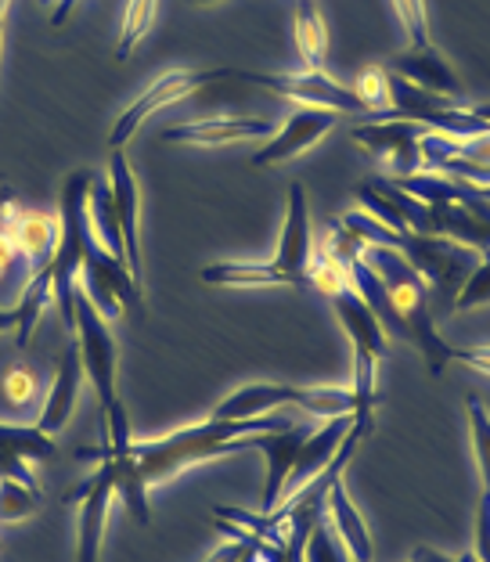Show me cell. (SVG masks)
<instances>
[{
	"label": "cell",
	"mask_w": 490,
	"mask_h": 562,
	"mask_svg": "<svg viewBox=\"0 0 490 562\" xmlns=\"http://www.w3.org/2000/svg\"><path fill=\"white\" fill-rule=\"evenodd\" d=\"M286 426H289V418H278V415L205 418L156 440H134L131 418H120L101 429V447H105L115 465V497H120L126 513L134 516V522L148 527L152 522L148 491L156 487V483L180 476V472L191 465L213 462V458L256 451V440H260L264 432H275Z\"/></svg>",
	"instance_id": "cell-1"
},
{
	"label": "cell",
	"mask_w": 490,
	"mask_h": 562,
	"mask_svg": "<svg viewBox=\"0 0 490 562\" xmlns=\"http://www.w3.org/2000/svg\"><path fill=\"white\" fill-rule=\"evenodd\" d=\"M314 257L311 246V202L300 181L289 184L286 224H281L278 249L270 260H224L202 267V281L213 289H256V285H307V263Z\"/></svg>",
	"instance_id": "cell-2"
},
{
	"label": "cell",
	"mask_w": 490,
	"mask_h": 562,
	"mask_svg": "<svg viewBox=\"0 0 490 562\" xmlns=\"http://www.w3.org/2000/svg\"><path fill=\"white\" fill-rule=\"evenodd\" d=\"M365 263L379 274L386 296H390L397 317L404 325V336L415 342L419 353L425 357L430 375H441L444 364L450 361V342L441 339V331L433 325L430 314V285L425 278L404 260V252H397L390 246H365Z\"/></svg>",
	"instance_id": "cell-3"
},
{
	"label": "cell",
	"mask_w": 490,
	"mask_h": 562,
	"mask_svg": "<svg viewBox=\"0 0 490 562\" xmlns=\"http://www.w3.org/2000/svg\"><path fill=\"white\" fill-rule=\"evenodd\" d=\"M73 339L80 347L83 375L94 386V397L101 404V426L115 418H126V407L120 401V386H115V372H120V350H115V336L109 328V317L90 303L87 292L76 285L73 292Z\"/></svg>",
	"instance_id": "cell-4"
},
{
	"label": "cell",
	"mask_w": 490,
	"mask_h": 562,
	"mask_svg": "<svg viewBox=\"0 0 490 562\" xmlns=\"http://www.w3.org/2000/svg\"><path fill=\"white\" fill-rule=\"evenodd\" d=\"M278 407H300L311 418L354 415V386H286V382H253L216 404L210 418H264Z\"/></svg>",
	"instance_id": "cell-5"
},
{
	"label": "cell",
	"mask_w": 490,
	"mask_h": 562,
	"mask_svg": "<svg viewBox=\"0 0 490 562\" xmlns=\"http://www.w3.org/2000/svg\"><path fill=\"white\" fill-rule=\"evenodd\" d=\"M87 462H98V469L80 483L76 491H69L66 502L76 505V562H101V541H105V519L115 497V465L105 447L94 451H80Z\"/></svg>",
	"instance_id": "cell-6"
},
{
	"label": "cell",
	"mask_w": 490,
	"mask_h": 562,
	"mask_svg": "<svg viewBox=\"0 0 490 562\" xmlns=\"http://www.w3.org/2000/svg\"><path fill=\"white\" fill-rule=\"evenodd\" d=\"M224 80L260 87V91L296 101L311 109H332V112H368L365 101L354 94V87L335 83L328 72H253V69H224Z\"/></svg>",
	"instance_id": "cell-7"
},
{
	"label": "cell",
	"mask_w": 490,
	"mask_h": 562,
	"mask_svg": "<svg viewBox=\"0 0 490 562\" xmlns=\"http://www.w3.org/2000/svg\"><path fill=\"white\" fill-rule=\"evenodd\" d=\"M213 83H227L224 69H174V72H163L131 109H123V116L115 120L112 134H109V148H126V140L137 134V126L145 123L152 112L174 105V101H185L191 94H202L205 87H213Z\"/></svg>",
	"instance_id": "cell-8"
},
{
	"label": "cell",
	"mask_w": 490,
	"mask_h": 562,
	"mask_svg": "<svg viewBox=\"0 0 490 562\" xmlns=\"http://www.w3.org/2000/svg\"><path fill=\"white\" fill-rule=\"evenodd\" d=\"M422 131L425 126L404 120H368L350 126V137L357 148H365L382 166V177L404 181V177L422 170V151H419Z\"/></svg>",
	"instance_id": "cell-9"
},
{
	"label": "cell",
	"mask_w": 490,
	"mask_h": 562,
	"mask_svg": "<svg viewBox=\"0 0 490 562\" xmlns=\"http://www.w3.org/2000/svg\"><path fill=\"white\" fill-rule=\"evenodd\" d=\"M80 289L87 292L90 303H94L105 317H120L126 306H141V296H145V289L131 278L126 263L109 257V252L98 246L94 232H90L87 246H83Z\"/></svg>",
	"instance_id": "cell-10"
},
{
	"label": "cell",
	"mask_w": 490,
	"mask_h": 562,
	"mask_svg": "<svg viewBox=\"0 0 490 562\" xmlns=\"http://www.w3.org/2000/svg\"><path fill=\"white\" fill-rule=\"evenodd\" d=\"M0 232L11 238V246H15L19 260L25 267V274H36L51 263V257H55L62 227H58L55 216L25 210L19 199L8 195L4 213H0Z\"/></svg>",
	"instance_id": "cell-11"
},
{
	"label": "cell",
	"mask_w": 490,
	"mask_h": 562,
	"mask_svg": "<svg viewBox=\"0 0 490 562\" xmlns=\"http://www.w3.org/2000/svg\"><path fill=\"white\" fill-rule=\"evenodd\" d=\"M109 188L115 199V221H120V235H123L126 271L145 289V267H141V188L123 148H112L109 156Z\"/></svg>",
	"instance_id": "cell-12"
},
{
	"label": "cell",
	"mask_w": 490,
	"mask_h": 562,
	"mask_svg": "<svg viewBox=\"0 0 490 562\" xmlns=\"http://www.w3.org/2000/svg\"><path fill=\"white\" fill-rule=\"evenodd\" d=\"M335 123H339V112L300 105L275 134L267 137V145L253 156V166H278V162H289L296 156H303V151L314 148Z\"/></svg>",
	"instance_id": "cell-13"
},
{
	"label": "cell",
	"mask_w": 490,
	"mask_h": 562,
	"mask_svg": "<svg viewBox=\"0 0 490 562\" xmlns=\"http://www.w3.org/2000/svg\"><path fill=\"white\" fill-rule=\"evenodd\" d=\"M278 126L267 116H202V120H188V123H174L163 131L166 145H191V148H216V145H231V140H249V137H270Z\"/></svg>",
	"instance_id": "cell-14"
},
{
	"label": "cell",
	"mask_w": 490,
	"mask_h": 562,
	"mask_svg": "<svg viewBox=\"0 0 490 562\" xmlns=\"http://www.w3.org/2000/svg\"><path fill=\"white\" fill-rule=\"evenodd\" d=\"M350 426H354V415H339V418H325V426L321 429H311V437H307L300 447V458H296V469L286 480L281 502L292 494H300L307 483H311L314 476H321V472L335 462V454H339V447L346 440V432H350Z\"/></svg>",
	"instance_id": "cell-15"
},
{
	"label": "cell",
	"mask_w": 490,
	"mask_h": 562,
	"mask_svg": "<svg viewBox=\"0 0 490 562\" xmlns=\"http://www.w3.org/2000/svg\"><path fill=\"white\" fill-rule=\"evenodd\" d=\"M390 72L404 76L408 83H415L425 94L444 98V101H458L461 105V80L455 76V69H450V61L433 44L408 47L404 55H393Z\"/></svg>",
	"instance_id": "cell-16"
},
{
	"label": "cell",
	"mask_w": 490,
	"mask_h": 562,
	"mask_svg": "<svg viewBox=\"0 0 490 562\" xmlns=\"http://www.w3.org/2000/svg\"><path fill=\"white\" fill-rule=\"evenodd\" d=\"M307 437H311V426L289 422L286 429L264 432V437L256 440V451H264V458H267V487H264L260 513H270V508L281 502V491H286V480L296 469V458H300V447Z\"/></svg>",
	"instance_id": "cell-17"
},
{
	"label": "cell",
	"mask_w": 490,
	"mask_h": 562,
	"mask_svg": "<svg viewBox=\"0 0 490 562\" xmlns=\"http://www.w3.org/2000/svg\"><path fill=\"white\" fill-rule=\"evenodd\" d=\"M80 390H83V361H80V347H76V339H69L66 353H62L58 372H55V379H51L41 418H36V426H41L47 437H58L62 426L73 418L76 401H80Z\"/></svg>",
	"instance_id": "cell-18"
},
{
	"label": "cell",
	"mask_w": 490,
	"mask_h": 562,
	"mask_svg": "<svg viewBox=\"0 0 490 562\" xmlns=\"http://www.w3.org/2000/svg\"><path fill=\"white\" fill-rule=\"evenodd\" d=\"M335 317L346 328V336L354 342V357H371V361H382L390 353V339H386V328L376 314L368 311V303L357 296V292L346 285L335 296H328Z\"/></svg>",
	"instance_id": "cell-19"
},
{
	"label": "cell",
	"mask_w": 490,
	"mask_h": 562,
	"mask_svg": "<svg viewBox=\"0 0 490 562\" xmlns=\"http://www.w3.org/2000/svg\"><path fill=\"white\" fill-rule=\"evenodd\" d=\"M325 513H328V522H332L335 538L343 541L346 555H350V562H371V533L365 527V519H360L357 505L350 502V494H346L343 476L328 487Z\"/></svg>",
	"instance_id": "cell-20"
},
{
	"label": "cell",
	"mask_w": 490,
	"mask_h": 562,
	"mask_svg": "<svg viewBox=\"0 0 490 562\" xmlns=\"http://www.w3.org/2000/svg\"><path fill=\"white\" fill-rule=\"evenodd\" d=\"M292 41L296 50L303 58V69L307 72H325V61H328V30H325V19L314 0H296V11H292Z\"/></svg>",
	"instance_id": "cell-21"
},
{
	"label": "cell",
	"mask_w": 490,
	"mask_h": 562,
	"mask_svg": "<svg viewBox=\"0 0 490 562\" xmlns=\"http://www.w3.org/2000/svg\"><path fill=\"white\" fill-rule=\"evenodd\" d=\"M87 216H90V232H94L98 246L109 252V257L126 263L123 252V235H120V221H115V199L109 188V177L94 173V184H90V199H87Z\"/></svg>",
	"instance_id": "cell-22"
},
{
	"label": "cell",
	"mask_w": 490,
	"mask_h": 562,
	"mask_svg": "<svg viewBox=\"0 0 490 562\" xmlns=\"http://www.w3.org/2000/svg\"><path fill=\"white\" fill-rule=\"evenodd\" d=\"M47 306H51V267L30 274V285H25L22 300L15 306V314H19L15 342H19V347H25V342L33 339V331H36V325H41V317H44Z\"/></svg>",
	"instance_id": "cell-23"
},
{
	"label": "cell",
	"mask_w": 490,
	"mask_h": 562,
	"mask_svg": "<svg viewBox=\"0 0 490 562\" xmlns=\"http://www.w3.org/2000/svg\"><path fill=\"white\" fill-rule=\"evenodd\" d=\"M0 447H8V451L22 454L25 462H47V458L58 454V443L55 437H47V432L36 426H19V422H0Z\"/></svg>",
	"instance_id": "cell-24"
},
{
	"label": "cell",
	"mask_w": 490,
	"mask_h": 562,
	"mask_svg": "<svg viewBox=\"0 0 490 562\" xmlns=\"http://www.w3.org/2000/svg\"><path fill=\"white\" fill-rule=\"evenodd\" d=\"M156 8H159V0H126L120 44H115V58H120V61L131 58V50L137 47V41L148 33L152 19H156Z\"/></svg>",
	"instance_id": "cell-25"
},
{
	"label": "cell",
	"mask_w": 490,
	"mask_h": 562,
	"mask_svg": "<svg viewBox=\"0 0 490 562\" xmlns=\"http://www.w3.org/2000/svg\"><path fill=\"white\" fill-rule=\"evenodd\" d=\"M41 508V487L0 480V522H22Z\"/></svg>",
	"instance_id": "cell-26"
},
{
	"label": "cell",
	"mask_w": 490,
	"mask_h": 562,
	"mask_svg": "<svg viewBox=\"0 0 490 562\" xmlns=\"http://www.w3.org/2000/svg\"><path fill=\"white\" fill-rule=\"evenodd\" d=\"M469 437H472L476 465H480L483 494H490V412L480 397H469Z\"/></svg>",
	"instance_id": "cell-27"
},
{
	"label": "cell",
	"mask_w": 490,
	"mask_h": 562,
	"mask_svg": "<svg viewBox=\"0 0 490 562\" xmlns=\"http://www.w3.org/2000/svg\"><path fill=\"white\" fill-rule=\"evenodd\" d=\"M303 562H350L346 559V548L343 541L335 538V530H332V522L321 516L311 533H307V541H303Z\"/></svg>",
	"instance_id": "cell-28"
},
{
	"label": "cell",
	"mask_w": 490,
	"mask_h": 562,
	"mask_svg": "<svg viewBox=\"0 0 490 562\" xmlns=\"http://www.w3.org/2000/svg\"><path fill=\"white\" fill-rule=\"evenodd\" d=\"M490 303V252H480V260L455 292V311H472V306Z\"/></svg>",
	"instance_id": "cell-29"
},
{
	"label": "cell",
	"mask_w": 490,
	"mask_h": 562,
	"mask_svg": "<svg viewBox=\"0 0 490 562\" xmlns=\"http://www.w3.org/2000/svg\"><path fill=\"white\" fill-rule=\"evenodd\" d=\"M397 22L404 30V41L411 47L430 44V15H425V0H393Z\"/></svg>",
	"instance_id": "cell-30"
},
{
	"label": "cell",
	"mask_w": 490,
	"mask_h": 562,
	"mask_svg": "<svg viewBox=\"0 0 490 562\" xmlns=\"http://www.w3.org/2000/svg\"><path fill=\"white\" fill-rule=\"evenodd\" d=\"M386 69L379 66H368V69H360V76L350 83L354 87V94L365 101V109L368 112H382L386 109Z\"/></svg>",
	"instance_id": "cell-31"
},
{
	"label": "cell",
	"mask_w": 490,
	"mask_h": 562,
	"mask_svg": "<svg viewBox=\"0 0 490 562\" xmlns=\"http://www.w3.org/2000/svg\"><path fill=\"white\" fill-rule=\"evenodd\" d=\"M4 393H8L11 404L25 407L36 397V375L30 372V368H15V372H8V379H4Z\"/></svg>",
	"instance_id": "cell-32"
},
{
	"label": "cell",
	"mask_w": 490,
	"mask_h": 562,
	"mask_svg": "<svg viewBox=\"0 0 490 562\" xmlns=\"http://www.w3.org/2000/svg\"><path fill=\"white\" fill-rule=\"evenodd\" d=\"M0 480H15V483H25V487H41L33 476L30 462H25L22 454L8 451V447H0Z\"/></svg>",
	"instance_id": "cell-33"
},
{
	"label": "cell",
	"mask_w": 490,
	"mask_h": 562,
	"mask_svg": "<svg viewBox=\"0 0 490 562\" xmlns=\"http://www.w3.org/2000/svg\"><path fill=\"white\" fill-rule=\"evenodd\" d=\"M450 361H461L480 375H490V342H472V347H450Z\"/></svg>",
	"instance_id": "cell-34"
},
{
	"label": "cell",
	"mask_w": 490,
	"mask_h": 562,
	"mask_svg": "<svg viewBox=\"0 0 490 562\" xmlns=\"http://www.w3.org/2000/svg\"><path fill=\"white\" fill-rule=\"evenodd\" d=\"M480 562H490V494L480 497V508H476V552Z\"/></svg>",
	"instance_id": "cell-35"
},
{
	"label": "cell",
	"mask_w": 490,
	"mask_h": 562,
	"mask_svg": "<svg viewBox=\"0 0 490 562\" xmlns=\"http://www.w3.org/2000/svg\"><path fill=\"white\" fill-rule=\"evenodd\" d=\"M238 562H281V548L260 538H249V548H245V555Z\"/></svg>",
	"instance_id": "cell-36"
},
{
	"label": "cell",
	"mask_w": 490,
	"mask_h": 562,
	"mask_svg": "<svg viewBox=\"0 0 490 562\" xmlns=\"http://www.w3.org/2000/svg\"><path fill=\"white\" fill-rule=\"evenodd\" d=\"M245 548H249V538H231V541H224L221 548H216V552L205 562H238L245 555Z\"/></svg>",
	"instance_id": "cell-37"
},
{
	"label": "cell",
	"mask_w": 490,
	"mask_h": 562,
	"mask_svg": "<svg viewBox=\"0 0 490 562\" xmlns=\"http://www.w3.org/2000/svg\"><path fill=\"white\" fill-rule=\"evenodd\" d=\"M415 562H458V559H450L444 552H433V548H419L415 552Z\"/></svg>",
	"instance_id": "cell-38"
},
{
	"label": "cell",
	"mask_w": 490,
	"mask_h": 562,
	"mask_svg": "<svg viewBox=\"0 0 490 562\" xmlns=\"http://www.w3.org/2000/svg\"><path fill=\"white\" fill-rule=\"evenodd\" d=\"M15 325H19L15 306H11V311H0V336H4V331H15Z\"/></svg>",
	"instance_id": "cell-39"
},
{
	"label": "cell",
	"mask_w": 490,
	"mask_h": 562,
	"mask_svg": "<svg viewBox=\"0 0 490 562\" xmlns=\"http://www.w3.org/2000/svg\"><path fill=\"white\" fill-rule=\"evenodd\" d=\"M472 112L480 116L483 123H490V101H483V105H472Z\"/></svg>",
	"instance_id": "cell-40"
},
{
	"label": "cell",
	"mask_w": 490,
	"mask_h": 562,
	"mask_svg": "<svg viewBox=\"0 0 490 562\" xmlns=\"http://www.w3.org/2000/svg\"><path fill=\"white\" fill-rule=\"evenodd\" d=\"M458 562H480V559H476V555H472V552H469V555H461V559H458Z\"/></svg>",
	"instance_id": "cell-41"
}]
</instances>
